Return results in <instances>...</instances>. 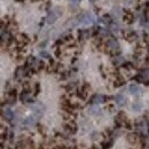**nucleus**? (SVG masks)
<instances>
[{"label": "nucleus", "instance_id": "f257e3e1", "mask_svg": "<svg viewBox=\"0 0 149 149\" xmlns=\"http://www.w3.org/2000/svg\"><path fill=\"white\" fill-rule=\"evenodd\" d=\"M104 52L108 53V54H110L111 57L115 55H119L120 54V52H122L120 45H119V42H118V40L116 38L110 37L107 39V41H106V51Z\"/></svg>", "mask_w": 149, "mask_h": 149}, {"label": "nucleus", "instance_id": "f03ea898", "mask_svg": "<svg viewBox=\"0 0 149 149\" xmlns=\"http://www.w3.org/2000/svg\"><path fill=\"white\" fill-rule=\"evenodd\" d=\"M133 79L136 81V84H143L146 86H149V68L145 67L139 70V72L133 76Z\"/></svg>", "mask_w": 149, "mask_h": 149}, {"label": "nucleus", "instance_id": "7ed1b4c3", "mask_svg": "<svg viewBox=\"0 0 149 149\" xmlns=\"http://www.w3.org/2000/svg\"><path fill=\"white\" fill-rule=\"evenodd\" d=\"M91 92V85L88 84V83H83L80 86H78L77 87V90H76V96L77 97H79L80 100H83V101H85V100H87L88 99V94Z\"/></svg>", "mask_w": 149, "mask_h": 149}, {"label": "nucleus", "instance_id": "20e7f679", "mask_svg": "<svg viewBox=\"0 0 149 149\" xmlns=\"http://www.w3.org/2000/svg\"><path fill=\"white\" fill-rule=\"evenodd\" d=\"M134 130L140 135H148V123L143 117L134 122Z\"/></svg>", "mask_w": 149, "mask_h": 149}, {"label": "nucleus", "instance_id": "39448f33", "mask_svg": "<svg viewBox=\"0 0 149 149\" xmlns=\"http://www.w3.org/2000/svg\"><path fill=\"white\" fill-rule=\"evenodd\" d=\"M78 131V125L76 123V119H71V120H68V122H64L63 124V132L69 136L71 138L72 135H74Z\"/></svg>", "mask_w": 149, "mask_h": 149}, {"label": "nucleus", "instance_id": "423d86ee", "mask_svg": "<svg viewBox=\"0 0 149 149\" xmlns=\"http://www.w3.org/2000/svg\"><path fill=\"white\" fill-rule=\"evenodd\" d=\"M111 99V96H107V95H102V94H93L88 100V104L90 106H99L101 103L109 102Z\"/></svg>", "mask_w": 149, "mask_h": 149}, {"label": "nucleus", "instance_id": "0eeeda50", "mask_svg": "<svg viewBox=\"0 0 149 149\" xmlns=\"http://www.w3.org/2000/svg\"><path fill=\"white\" fill-rule=\"evenodd\" d=\"M19 101L24 104H32L35 103V95L32 93V91H28V90H23L19 93Z\"/></svg>", "mask_w": 149, "mask_h": 149}, {"label": "nucleus", "instance_id": "6e6552de", "mask_svg": "<svg viewBox=\"0 0 149 149\" xmlns=\"http://www.w3.org/2000/svg\"><path fill=\"white\" fill-rule=\"evenodd\" d=\"M16 100H17V91H16V88L12 87L6 92V100L2 101V103L6 102V104L10 107L16 103Z\"/></svg>", "mask_w": 149, "mask_h": 149}, {"label": "nucleus", "instance_id": "1a4fd4ad", "mask_svg": "<svg viewBox=\"0 0 149 149\" xmlns=\"http://www.w3.org/2000/svg\"><path fill=\"white\" fill-rule=\"evenodd\" d=\"M31 111L32 113L37 117L38 119L39 118H41L42 117V115H44V112H45V104L42 103V102H35V103H32L31 104Z\"/></svg>", "mask_w": 149, "mask_h": 149}, {"label": "nucleus", "instance_id": "9d476101", "mask_svg": "<svg viewBox=\"0 0 149 149\" xmlns=\"http://www.w3.org/2000/svg\"><path fill=\"white\" fill-rule=\"evenodd\" d=\"M129 118H127V116H126V113L124 111H118L116 113V117H115V119H113V124H115V129H122L123 127V125H124V123Z\"/></svg>", "mask_w": 149, "mask_h": 149}, {"label": "nucleus", "instance_id": "9b49d317", "mask_svg": "<svg viewBox=\"0 0 149 149\" xmlns=\"http://www.w3.org/2000/svg\"><path fill=\"white\" fill-rule=\"evenodd\" d=\"M61 15H62V10L60 9V7H55L52 10H49V13H48V15L46 17V21H47L48 24H53V23H55L56 21H57V19Z\"/></svg>", "mask_w": 149, "mask_h": 149}, {"label": "nucleus", "instance_id": "f8f14e48", "mask_svg": "<svg viewBox=\"0 0 149 149\" xmlns=\"http://www.w3.org/2000/svg\"><path fill=\"white\" fill-rule=\"evenodd\" d=\"M122 36H123V38H124L126 41H129V42H138L139 36H138V33H136L134 30H132V29L123 30Z\"/></svg>", "mask_w": 149, "mask_h": 149}, {"label": "nucleus", "instance_id": "ddd939ff", "mask_svg": "<svg viewBox=\"0 0 149 149\" xmlns=\"http://www.w3.org/2000/svg\"><path fill=\"white\" fill-rule=\"evenodd\" d=\"M1 117H2L3 120L10 123V122H13L14 118H15V112L9 108V106H7L6 108L2 106V108H1Z\"/></svg>", "mask_w": 149, "mask_h": 149}, {"label": "nucleus", "instance_id": "4468645a", "mask_svg": "<svg viewBox=\"0 0 149 149\" xmlns=\"http://www.w3.org/2000/svg\"><path fill=\"white\" fill-rule=\"evenodd\" d=\"M22 124H23V126H25V127H28V129H30V127H36L38 125V118L32 113V115H29V116H26L23 120H22Z\"/></svg>", "mask_w": 149, "mask_h": 149}, {"label": "nucleus", "instance_id": "2eb2a0df", "mask_svg": "<svg viewBox=\"0 0 149 149\" xmlns=\"http://www.w3.org/2000/svg\"><path fill=\"white\" fill-rule=\"evenodd\" d=\"M125 84H126V78L120 74V71L113 76V80H112V85H113V87L118 88V87L124 86Z\"/></svg>", "mask_w": 149, "mask_h": 149}, {"label": "nucleus", "instance_id": "dca6fc26", "mask_svg": "<svg viewBox=\"0 0 149 149\" xmlns=\"http://www.w3.org/2000/svg\"><path fill=\"white\" fill-rule=\"evenodd\" d=\"M90 37H92V30L91 29H79L78 30V40L80 42L86 41Z\"/></svg>", "mask_w": 149, "mask_h": 149}, {"label": "nucleus", "instance_id": "f3484780", "mask_svg": "<svg viewBox=\"0 0 149 149\" xmlns=\"http://www.w3.org/2000/svg\"><path fill=\"white\" fill-rule=\"evenodd\" d=\"M126 140L131 145H140V134L138 132H131L126 135Z\"/></svg>", "mask_w": 149, "mask_h": 149}, {"label": "nucleus", "instance_id": "a211bd4d", "mask_svg": "<svg viewBox=\"0 0 149 149\" xmlns=\"http://www.w3.org/2000/svg\"><path fill=\"white\" fill-rule=\"evenodd\" d=\"M113 101H115V104L117 107H124L126 103H127V100L125 97V95H123L122 93H118L116 94L113 96Z\"/></svg>", "mask_w": 149, "mask_h": 149}, {"label": "nucleus", "instance_id": "6ab92c4d", "mask_svg": "<svg viewBox=\"0 0 149 149\" xmlns=\"http://www.w3.org/2000/svg\"><path fill=\"white\" fill-rule=\"evenodd\" d=\"M129 92H130L132 95H134L135 97H139L140 94L142 93V90H141V87H140L136 83H132V84L129 85Z\"/></svg>", "mask_w": 149, "mask_h": 149}, {"label": "nucleus", "instance_id": "aec40b11", "mask_svg": "<svg viewBox=\"0 0 149 149\" xmlns=\"http://www.w3.org/2000/svg\"><path fill=\"white\" fill-rule=\"evenodd\" d=\"M123 19H124V22L126 23V24H133L134 23V19H135V15H134V13L133 12H131L129 9H126V10H124V14H123Z\"/></svg>", "mask_w": 149, "mask_h": 149}, {"label": "nucleus", "instance_id": "412c9836", "mask_svg": "<svg viewBox=\"0 0 149 149\" xmlns=\"http://www.w3.org/2000/svg\"><path fill=\"white\" fill-rule=\"evenodd\" d=\"M111 62H112V65H113V67H116V68H122L123 64H124L126 61H125V58H124L123 56L119 54V55L112 56Z\"/></svg>", "mask_w": 149, "mask_h": 149}, {"label": "nucleus", "instance_id": "4be33fe9", "mask_svg": "<svg viewBox=\"0 0 149 149\" xmlns=\"http://www.w3.org/2000/svg\"><path fill=\"white\" fill-rule=\"evenodd\" d=\"M87 112H88V115H91V116L97 117V116H101V115H102V109H101L99 106H90V108L87 109Z\"/></svg>", "mask_w": 149, "mask_h": 149}, {"label": "nucleus", "instance_id": "5701e85b", "mask_svg": "<svg viewBox=\"0 0 149 149\" xmlns=\"http://www.w3.org/2000/svg\"><path fill=\"white\" fill-rule=\"evenodd\" d=\"M113 142H115L113 138H108V139H103L100 145H101L102 149H110L113 146Z\"/></svg>", "mask_w": 149, "mask_h": 149}, {"label": "nucleus", "instance_id": "b1692460", "mask_svg": "<svg viewBox=\"0 0 149 149\" xmlns=\"http://www.w3.org/2000/svg\"><path fill=\"white\" fill-rule=\"evenodd\" d=\"M99 22H101V23H103V24H106V25H110L112 22V17L111 15H109V14H106V15H103V16H101L100 19H99Z\"/></svg>", "mask_w": 149, "mask_h": 149}, {"label": "nucleus", "instance_id": "393cba45", "mask_svg": "<svg viewBox=\"0 0 149 149\" xmlns=\"http://www.w3.org/2000/svg\"><path fill=\"white\" fill-rule=\"evenodd\" d=\"M142 107H143V104H142V102H140L139 100H136V101H134L133 103H132V110L135 112H139L142 110Z\"/></svg>", "mask_w": 149, "mask_h": 149}, {"label": "nucleus", "instance_id": "a878e982", "mask_svg": "<svg viewBox=\"0 0 149 149\" xmlns=\"http://www.w3.org/2000/svg\"><path fill=\"white\" fill-rule=\"evenodd\" d=\"M36 130L37 132L41 135V136H44V138H47V130H46V127L44 126V125H41V124H38L37 126H36Z\"/></svg>", "mask_w": 149, "mask_h": 149}, {"label": "nucleus", "instance_id": "bb28decb", "mask_svg": "<svg viewBox=\"0 0 149 149\" xmlns=\"http://www.w3.org/2000/svg\"><path fill=\"white\" fill-rule=\"evenodd\" d=\"M58 74H60V79H61L62 81H64V80H68V79L70 78L71 71H70V70H62Z\"/></svg>", "mask_w": 149, "mask_h": 149}, {"label": "nucleus", "instance_id": "cd10ccee", "mask_svg": "<svg viewBox=\"0 0 149 149\" xmlns=\"http://www.w3.org/2000/svg\"><path fill=\"white\" fill-rule=\"evenodd\" d=\"M108 29L111 31V33H118L120 31V28H119V25L116 22H112L111 24L108 26Z\"/></svg>", "mask_w": 149, "mask_h": 149}, {"label": "nucleus", "instance_id": "c85d7f7f", "mask_svg": "<svg viewBox=\"0 0 149 149\" xmlns=\"http://www.w3.org/2000/svg\"><path fill=\"white\" fill-rule=\"evenodd\" d=\"M100 136H102V133H100V132H97V131H93V132L90 134L91 141H96L97 139H100Z\"/></svg>", "mask_w": 149, "mask_h": 149}, {"label": "nucleus", "instance_id": "c756f323", "mask_svg": "<svg viewBox=\"0 0 149 149\" xmlns=\"http://www.w3.org/2000/svg\"><path fill=\"white\" fill-rule=\"evenodd\" d=\"M39 56L42 58V60H51L52 57H51V54L47 52V51H45V49H41L40 52H39Z\"/></svg>", "mask_w": 149, "mask_h": 149}, {"label": "nucleus", "instance_id": "7c9ffc66", "mask_svg": "<svg viewBox=\"0 0 149 149\" xmlns=\"http://www.w3.org/2000/svg\"><path fill=\"white\" fill-rule=\"evenodd\" d=\"M111 35V31L109 29H104V28H101L100 30V36L102 38H106V37H109Z\"/></svg>", "mask_w": 149, "mask_h": 149}, {"label": "nucleus", "instance_id": "2f4dec72", "mask_svg": "<svg viewBox=\"0 0 149 149\" xmlns=\"http://www.w3.org/2000/svg\"><path fill=\"white\" fill-rule=\"evenodd\" d=\"M32 93L35 95V97L40 93V84H39V83H35V84L32 85Z\"/></svg>", "mask_w": 149, "mask_h": 149}, {"label": "nucleus", "instance_id": "473e14b6", "mask_svg": "<svg viewBox=\"0 0 149 149\" xmlns=\"http://www.w3.org/2000/svg\"><path fill=\"white\" fill-rule=\"evenodd\" d=\"M106 110L109 112V113L116 112V104H113V103H107L106 104Z\"/></svg>", "mask_w": 149, "mask_h": 149}, {"label": "nucleus", "instance_id": "72a5a7b5", "mask_svg": "<svg viewBox=\"0 0 149 149\" xmlns=\"http://www.w3.org/2000/svg\"><path fill=\"white\" fill-rule=\"evenodd\" d=\"M112 15H113V16H116V17H119V16L122 15V9H120L119 7L113 8V9H112Z\"/></svg>", "mask_w": 149, "mask_h": 149}, {"label": "nucleus", "instance_id": "f704fd0d", "mask_svg": "<svg viewBox=\"0 0 149 149\" xmlns=\"http://www.w3.org/2000/svg\"><path fill=\"white\" fill-rule=\"evenodd\" d=\"M54 55L56 57H61L62 55V49H61V47H54Z\"/></svg>", "mask_w": 149, "mask_h": 149}, {"label": "nucleus", "instance_id": "c9c22d12", "mask_svg": "<svg viewBox=\"0 0 149 149\" xmlns=\"http://www.w3.org/2000/svg\"><path fill=\"white\" fill-rule=\"evenodd\" d=\"M51 6H52V3H51L49 1H46V2H45V5H44V6L41 7V8H42L44 10H49V8H51Z\"/></svg>", "mask_w": 149, "mask_h": 149}, {"label": "nucleus", "instance_id": "e433bc0d", "mask_svg": "<svg viewBox=\"0 0 149 149\" xmlns=\"http://www.w3.org/2000/svg\"><path fill=\"white\" fill-rule=\"evenodd\" d=\"M46 45H47V41L45 40V41L40 42V45H39V48H45V47H46Z\"/></svg>", "mask_w": 149, "mask_h": 149}, {"label": "nucleus", "instance_id": "4c0bfd02", "mask_svg": "<svg viewBox=\"0 0 149 149\" xmlns=\"http://www.w3.org/2000/svg\"><path fill=\"white\" fill-rule=\"evenodd\" d=\"M143 118L146 119V122L148 123V126H149V112H147V113H146V115L143 116Z\"/></svg>", "mask_w": 149, "mask_h": 149}, {"label": "nucleus", "instance_id": "58836bf2", "mask_svg": "<svg viewBox=\"0 0 149 149\" xmlns=\"http://www.w3.org/2000/svg\"><path fill=\"white\" fill-rule=\"evenodd\" d=\"M79 1H80V0H70V2H71L72 5H78Z\"/></svg>", "mask_w": 149, "mask_h": 149}, {"label": "nucleus", "instance_id": "ea45409f", "mask_svg": "<svg viewBox=\"0 0 149 149\" xmlns=\"http://www.w3.org/2000/svg\"><path fill=\"white\" fill-rule=\"evenodd\" d=\"M90 149H99V147H97V145H92L90 147Z\"/></svg>", "mask_w": 149, "mask_h": 149}, {"label": "nucleus", "instance_id": "a19ab883", "mask_svg": "<svg viewBox=\"0 0 149 149\" xmlns=\"http://www.w3.org/2000/svg\"><path fill=\"white\" fill-rule=\"evenodd\" d=\"M15 1H16V2H19V3H21V2H24L25 0H15Z\"/></svg>", "mask_w": 149, "mask_h": 149}, {"label": "nucleus", "instance_id": "79ce46f5", "mask_svg": "<svg viewBox=\"0 0 149 149\" xmlns=\"http://www.w3.org/2000/svg\"><path fill=\"white\" fill-rule=\"evenodd\" d=\"M90 1H91L92 3H94V2H96V1H99V0H90Z\"/></svg>", "mask_w": 149, "mask_h": 149}]
</instances>
